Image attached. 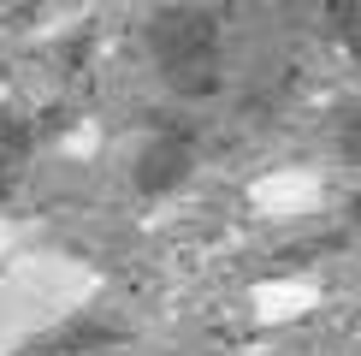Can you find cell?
Wrapping results in <instances>:
<instances>
[{"label":"cell","instance_id":"cell-1","mask_svg":"<svg viewBox=\"0 0 361 356\" xmlns=\"http://www.w3.org/2000/svg\"><path fill=\"white\" fill-rule=\"evenodd\" d=\"M101 297V273L66 249H18L0 267V356L66 326Z\"/></svg>","mask_w":361,"mask_h":356},{"label":"cell","instance_id":"cell-2","mask_svg":"<svg viewBox=\"0 0 361 356\" xmlns=\"http://www.w3.org/2000/svg\"><path fill=\"white\" fill-rule=\"evenodd\" d=\"M249 208L261 220H308L326 208V178L314 167H273L249 178Z\"/></svg>","mask_w":361,"mask_h":356},{"label":"cell","instance_id":"cell-3","mask_svg":"<svg viewBox=\"0 0 361 356\" xmlns=\"http://www.w3.org/2000/svg\"><path fill=\"white\" fill-rule=\"evenodd\" d=\"M320 309V285L314 279H261V285L249 291V315L261 326H290Z\"/></svg>","mask_w":361,"mask_h":356},{"label":"cell","instance_id":"cell-4","mask_svg":"<svg viewBox=\"0 0 361 356\" xmlns=\"http://www.w3.org/2000/svg\"><path fill=\"white\" fill-rule=\"evenodd\" d=\"M18 249H24V226H18L12 214H0V267L18 256Z\"/></svg>","mask_w":361,"mask_h":356},{"label":"cell","instance_id":"cell-5","mask_svg":"<svg viewBox=\"0 0 361 356\" xmlns=\"http://www.w3.org/2000/svg\"><path fill=\"white\" fill-rule=\"evenodd\" d=\"M95 143H101V131L83 125V131H71V137H59V155H95Z\"/></svg>","mask_w":361,"mask_h":356},{"label":"cell","instance_id":"cell-6","mask_svg":"<svg viewBox=\"0 0 361 356\" xmlns=\"http://www.w3.org/2000/svg\"><path fill=\"white\" fill-rule=\"evenodd\" d=\"M343 148H350V155L361 160V119H355V131H350V137H343Z\"/></svg>","mask_w":361,"mask_h":356}]
</instances>
